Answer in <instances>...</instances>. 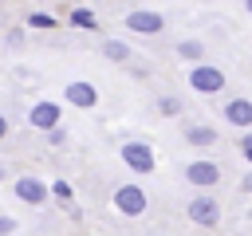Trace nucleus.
<instances>
[{"label":"nucleus","mask_w":252,"mask_h":236,"mask_svg":"<svg viewBox=\"0 0 252 236\" xmlns=\"http://www.w3.org/2000/svg\"><path fill=\"white\" fill-rule=\"evenodd\" d=\"M240 189H244V193H252V173H248V177L240 181Z\"/></svg>","instance_id":"obj_21"},{"label":"nucleus","mask_w":252,"mask_h":236,"mask_svg":"<svg viewBox=\"0 0 252 236\" xmlns=\"http://www.w3.org/2000/svg\"><path fill=\"white\" fill-rule=\"evenodd\" d=\"M102 55H106L110 63H130L134 47H130V43H122V39H106V43H102Z\"/></svg>","instance_id":"obj_12"},{"label":"nucleus","mask_w":252,"mask_h":236,"mask_svg":"<svg viewBox=\"0 0 252 236\" xmlns=\"http://www.w3.org/2000/svg\"><path fill=\"white\" fill-rule=\"evenodd\" d=\"M59 118H63L59 102H47V98H43V102H35V106L28 110V126H32V130H51Z\"/></svg>","instance_id":"obj_6"},{"label":"nucleus","mask_w":252,"mask_h":236,"mask_svg":"<svg viewBox=\"0 0 252 236\" xmlns=\"http://www.w3.org/2000/svg\"><path fill=\"white\" fill-rule=\"evenodd\" d=\"M189 220H197V224L213 228V224L220 220V205H217L213 197H197V201H189Z\"/></svg>","instance_id":"obj_8"},{"label":"nucleus","mask_w":252,"mask_h":236,"mask_svg":"<svg viewBox=\"0 0 252 236\" xmlns=\"http://www.w3.org/2000/svg\"><path fill=\"white\" fill-rule=\"evenodd\" d=\"M114 208H118L122 216H142V212H146V193H142V185H118V189H114Z\"/></svg>","instance_id":"obj_2"},{"label":"nucleus","mask_w":252,"mask_h":236,"mask_svg":"<svg viewBox=\"0 0 252 236\" xmlns=\"http://www.w3.org/2000/svg\"><path fill=\"white\" fill-rule=\"evenodd\" d=\"M248 220H252V208H248Z\"/></svg>","instance_id":"obj_25"},{"label":"nucleus","mask_w":252,"mask_h":236,"mask_svg":"<svg viewBox=\"0 0 252 236\" xmlns=\"http://www.w3.org/2000/svg\"><path fill=\"white\" fill-rule=\"evenodd\" d=\"M224 118H228L232 126L248 130V126H252V98H228V102H224Z\"/></svg>","instance_id":"obj_10"},{"label":"nucleus","mask_w":252,"mask_h":236,"mask_svg":"<svg viewBox=\"0 0 252 236\" xmlns=\"http://www.w3.org/2000/svg\"><path fill=\"white\" fill-rule=\"evenodd\" d=\"M240 153H244V157H248V161H252V126H248V134H244V138H240Z\"/></svg>","instance_id":"obj_19"},{"label":"nucleus","mask_w":252,"mask_h":236,"mask_svg":"<svg viewBox=\"0 0 252 236\" xmlns=\"http://www.w3.org/2000/svg\"><path fill=\"white\" fill-rule=\"evenodd\" d=\"M0 181H4V165H0Z\"/></svg>","instance_id":"obj_24"},{"label":"nucleus","mask_w":252,"mask_h":236,"mask_svg":"<svg viewBox=\"0 0 252 236\" xmlns=\"http://www.w3.org/2000/svg\"><path fill=\"white\" fill-rule=\"evenodd\" d=\"M71 24H75V28H94L98 20H94L91 8H75V12H71Z\"/></svg>","instance_id":"obj_15"},{"label":"nucleus","mask_w":252,"mask_h":236,"mask_svg":"<svg viewBox=\"0 0 252 236\" xmlns=\"http://www.w3.org/2000/svg\"><path fill=\"white\" fill-rule=\"evenodd\" d=\"M28 28L47 31V28H55V16H47V12H32V16H28Z\"/></svg>","instance_id":"obj_16"},{"label":"nucleus","mask_w":252,"mask_h":236,"mask_svg":"<svg viewBox=\"0 0 252 236\" xmlns=\"http://www.w3.org/2000/svg\"><path fill=\"white\" fill-rule=\"evenodd\" d=\"M4 134H8V118L0 114V138H4Z\"/></svg>","instance_id":"obj_22"},{"label":"nucleus","mask_w":252,"mask_h":236,"mask_svg":"<svg viewBox=\"0 0 252 236\" xmlns=\"http://www.w3.org/2000/svg\"><path fill=\"white\" fill-rule=\"evenodd\" d=\"M185 177H189V185L209 189V185L220 181V165H213V161H189V165H185Z\"/></svg>","instance_id":"obj_7"},{"label":"nucleus","mask_w":252,"mask_h":236,"mask_svg":"<svg viewBox=\"0 0 252 236\" xmlns=\"http://www.w3.org/2000/svg\"><path fill=\"white\" fill-rule=\"evenodd\" d=\"M189 87H193L197 94H220V90H224V71L197 59L193 71H189Z\"/></svg>","instance_id":"obj_1"},{"label":"nucleus","mask_w":252,"mask_h":236,"mask_svg":"<svg viewBox=\"0 0 252 236\" xmlns=\"http://www.w3.org/2000/svg\"><path fill=\"white\" fill-rule=\"evenodd\" d=\"M185 142L197 146V149H209V146H217V130L213 126H189L185 130Z\"/></svg>","instance_id":"obj_11"},{"label":"nucleus","mask_w":252,"mask_h":236,"mask_svg":"<svg viewBox=\"0 0 252 236\" xmlns=\"http://www.w3.org/2000/svg\"><path fill=\"white\" fill-rule=\"evenodd\" d=\"M51 193H55L59 201H71V185H67V181H55V185H51Z\"/></svg>","instance_id":"obj_18"},{"label":"nucleus","mask_w":252,"mask_h":236,"mask_svg":"<svg viewBox=\"0 0 252 236\" xmlns=\"http://www.w3.org/2000/svg\"><path fill=\"white\" fill-rule=\"evenodd\" d=\"M63 98H67L71 106H79V110H94V106H98V90H94V83H87V79H75V83H67Z\"/></svg>","instance_id":"obj_5"},{"label":"nucleus","mask_w":252,"mask_h":236,"mask_svg":"<svg viewBox=\"0 0 252 236\" xmlns=\"http://www.w3.org/2000/svg\"><path fill=\"white\" fill-rule=\"evenodd\" d=\"M43 134H47V142H51V146H59V149H63V146H67V130H63V126H59V122H55V126H51V130H43Z\"/></svg>","instance_id":"obj_17"},{"label":"nucleus","mask_w":252,"mask_h":236,"mask_svg":"<svg viewBox=\"0 0 252 236\" xmlns=\"http://www.w3.org/2000/svg\"><path fill=\"white\" fill-rule=\"evenodd\" d=\"M126 28L138 31V35H158V31L165 28V16H161V12H150V8H138V12L126 16Z\"/></svg>","instance_id":"obj_4"},{"label":"nucleus","mask_w":252,"mask_h":236,"mask_svg":"<svg viewBox=\"0 0 252 236\" xmlns=\"http://www.w3.org/2000/svg\"><path fill=\"white\" fill-rule=\"evenodd\" d=\"M16 197L28 205H43L47 201V185L39 177H16Z\"/></svg>","instance_id":"obj_9"},{"label":"nucleus","mask_w":252,"mask_h":236,"mask_svg":"<svg viewBox=\"0 0 252 236\" xmlns=\"http://www.w3.org/2000/svg\"><path fill=\"white\" fill-rule=\"evenodd\" d=\"M12 228H16V220L12 216H0V232H12Z\"/></svg>","instance_id":"obj_20"},{"label":"nucleus","mask_w":252,"mask_h":236,"mask_svg":"<svg viewBox=\"0 0 252 236\" xmlns=\"http://www.w3.org/2000/svg\"><path fill=\"white\" fill-rule=\"evenodd\" d=\"M122 161H126V169H134V173H154V149H150L146 142H126V146H122Z\"/></svg>","instance_id":"obj_3"},{"label":"nucleus","mask_w":252,"mask_h":236,"mask_svg":"<svg viewBox=\"0 0 252 236\" xmlns=\"http://www.w3.org/2000/svg\"><path fill=\"white\" fill-rule=\"evenodd\" d=\"M244 8H248V12H252V0H244Z\"/></svg>","instance_id":"obj_23"},{"label":"nucleus","mask_w":252,"mask_h":236,"mask_svg":"<svg viewBox=\"0 0 252 236\" xmlns=\"http://www.w3.org/2000/svg\"><path fill=\"white\" fill-rule=\"evenodd\" d=\"M173 51H177L185 63H197V59H205V43H201V39H181Z\"/></svg>","instance_id":"obj_13"},{"label":"nucleus","mask_w":252,"mask_h":236,"mask_svg":"<svg viewBox=\"0 0 252 236\" xmlns=\"http://www.w3.org/2000/svg\"><path fill=\"white\" fill-rule=\"evenodd\" d=\"M158 114H165V118L181 114V98H177V94H165V98H158Z\"/></svg>","instance_id":"obj_14"}]
</instances>
